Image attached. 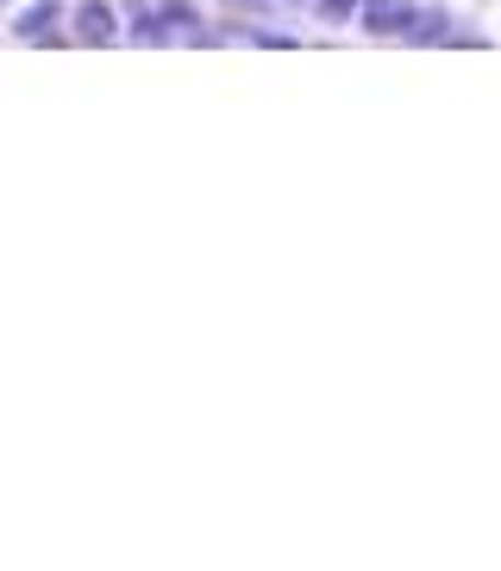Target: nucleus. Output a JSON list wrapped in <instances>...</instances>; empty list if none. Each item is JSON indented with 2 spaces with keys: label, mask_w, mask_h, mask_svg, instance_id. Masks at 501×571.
I'll return each mask as SVG.
<instances>
[{
  "label": "nucleus",
  "mask_w": 501,
  "mask_h": 571,
  "mask_svg": "<svg viewBox=\"0 0 501 571\" xmlns=\"http://www.w3.org/2000/svg\"><path fill=\"white\" fill-rule=\"evenodd\" d=\"M351 13H357V0H320V20L327 25H345Z\"/></svg>",
  "instance_id": "6"
},
{
  "label": "nucleus",
  "mask_w": 501,
  "mask_h": 571,
  "mask_svg": "<svg viewBox=\"0 0 501 571\" xmlns=\"http://www.w3.org/2000/svg\"><path fill=\"white\" fill-rule=\"evenodd\" d=\"M357 13H364V32L371 38H408L414 32V0H357Z\"/></svg>",
  "instance_id": "1"
},
{
  "label": "nucleus",
  "mask_w": 501,
  "mask_h": 571,
  "mask_svg": "<svg viewBox=\"0 0 501 571\" xmlns=\"http://www.w3.org/2000/svg\"><path fill=\"white\" fill-rule=\"evenodd\" d=\"M157 13L170 20V32H189V38H195V44H201V32H207V25H201V13H195V7H189V0H163Z\"/></svg>",
  "instance_id": "5"
},
{
  "label": "nucleus",
  "mask_w": 501,
  "mask_h": 571,
  "mask_svg": "<svg viewBox=\"0 0 501 571\" xmlns=\"http://www.w3.org/2000/svg\"><path fill=\"white\" fill-rule=\"evenodd\" d=\"M13 38L20 44H64V7H57V0H38V7L13 13Z\"/></svg>",
  "instance_id": "2"
},
{
  "label": "nucleus",
  "mask_w": 501,
  "mask_h": 571,
  "mask_svg": "<svg viewBox=\"0 0 501 571\" xmlns=\"http://www.w3.org/2000/svg\"><path fill=\"white\" fill-rule=\"evenodd\" d=\"M69 32H76V44H119V13L107 0H82L69 13Z\"/></svg>",
  "instance_id": "3"
},
{
  "label": "nucleus",
  "mask_w": 501,
  "mask_h": 571,
  "mask_svg": "<svg viewBox=\"0 0 501 571\" xmlns=\"http://www.w3.org/2000/svg\"><path fill=\"white\" fill-rule=\"evenodd\" d=\"M126 38H132V44H175V38H170V20H163L157 7H151V13H138V20H132V32H126Z\"/></svg>",
  "instance_id": "4"
}]
</instances>
